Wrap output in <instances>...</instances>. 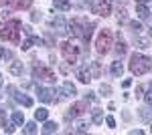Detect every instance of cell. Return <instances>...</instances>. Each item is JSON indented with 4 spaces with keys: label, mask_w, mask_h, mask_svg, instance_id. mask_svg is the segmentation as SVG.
<instances>
[{
    "label": "cell",
    "mask_w": 152,
    "mask_h": 135,
    "mask_svg": "<svg viewBox=\"0 0 152 135\" xmlns=\"http://www.w3.org/2000/svg\"><path fill=\"white\" fill-rule=\"evenodd\" d=\"M61 53L65 56V61L71 63V65H75V63L79 61V46L71 45V43H63V45H61Z\"/></svg>",
    "instance_id": "obj_4"
},
{
    "label": "cell",
    "mask_w": 152,
    "mask_h": 135,
    "mask_svg": "<svg viewBox=\"0 0 152 135\" xmlns=\"http://www.w3.org/2000/svg\"><path fill=\"white\" fill-rule=\"evenodd\" d=\"M20 28H23V24H20V20H8L6 22V26L0 30V36H2V40H8V43H18V32H20Z\"/></svg>",
    "instance_id": "obj_2"
},
{
    "label": "cell",
    "mask_w": 152,
    "mask_h": 135,
    "mask_svg": "<svg viewBox=\"0 0 152 135\" xmlns=\"http://www.w3.org/2000/svg\"><path fill=\"white\" fill-rule=\"evenodd\" d=\"M87 111V101H79V103H73L69 107V111H67V119H75V117H81L83 113Z\"/></svg>",
    "instance_id": "obj_8"
},
{
    "label": "cell",
    "mask_w": 152,
    "mask_h": 135,
    "mask_svg": "<svg viewBox=\"0 0 152 135\" xmlns=\"http://www.w3.org/2000/svg\"><path fill=\"white\" fill-rule=\"evenodd\" d=\"M126 51H128V48H126V43H124V40H122V36H120V34H118V43H116V53L120 56L122 55H126Z\"/></svg>",
    "instance_id": "obj_22"
},
{
    "label": "cell",
    "mask_w": 152,
    "mask_h": 135,
    "mask_svg": "<svg viewBox=\"0 0 152 135\" xmlns=\"http://www.w3.org/2000/svg\"><path fill=\"white\" fill-rule=\"evenodd\" d=\"M61 93H63L65 97H73V95L77 93V89H75V85H73V83L65 81V83H63V87H61Z\"/></svg>",
    "instance_id": "obj_14"
},
{
    "label": "cell",
    "mask_w": 152,
    "mask_h": 135,
    "mask_svg": "<svg viewBox=\"0 0 152 135\" xmlns=\"http://www.w3.org/2000/svg\"><path fill=\"white\" fill-rule=\"evenodd\" d=\"M33 79H39V81H55V73H53L49 67L37 65V67L33 69Z\"/></svg>",
    "instance_id": "obj_6"
},
{
    "label": "cell",
    "mask_w": 152,
    "mask_h": 135,
    "mask_svg": "<svg viewBox=\"0 0 152 135\" xmlns=\"http://www.w3.org/2000/svg\"><path fill=\"white\" fill-rule=\"evenodd\" d=\"M51 28H53L57 34L69 32V26H67V22H65V18H61V16H57V18H53V20H51Z\"/></svg>",
    "instance_id": "obj_9"
},
{
    "label": "cell",
    "mask_w": 152,
    "mask_h": 135,
    "mask_svg": "<svg viewBox=\"0 0 152 135\" xmlns=\"http://www.w3.org/2000/svg\"><path fill=\"white\" fill-rule=\"evenodd\" d=\"M37 95H39V99H41L43 103H53L55 101V99H53L55 93H53L51 89H47V87H37Z\"/></svg>",
    "instance_id": "obj_11"
},
{
    "label": "cell",
    "mask_w": 152,
    "mask_h": 135,
    "mask_svg": "<svg viewBox=\"0 0 152 135\" xmlns=\"http://www.w3.org/2000/svg\"><path fill=\"white\" fill-rule=\"evenodd\" d=\"M53 8H57V10H69L71 2L69 0H53Z\"/></svg>",
    "instance_id": "obj_20"
},
{
    "label": "cell",
    "mask_w": 152,
    "mask_h": 135,
    "mask_svg": "<svg viewBox=\"0 0 152 135\" xmlns=\"http://www.w3.org/2000/svg\"><path fill=\"white\" fill-rule=\"evenodd\" d=\"M130 28H132V30H134L136 34L142 32V24H140V22H136V20H134V22H130Z\"/></svg>",
    "instance_id": "obj_32"
},
{
    "label": "cell",
    "mask_w": 152,
    "mask_h": 135,
    "mask_svg": "<svg viewBox=\"0 0 152 135\" xmlns=\"http://www.w3.org/2000/svg\"><path fill=\"white\" fill-rule=\"evenodd\" d=\"M12 123L14 125H23L24 123V115L20 111H12Z\"/></svg>",
    "instance_id": "obj_26"
},
{
    "label": "cell",
    "mask_w": 152,
    "mask_h": 135,
    "mask_svg": "<svg viewBox=\"0 0 152 135\" xmlns=\"http://www.w3.org/2000/svg\"><path fill=\"white\" fill-rule=\"evenodd\" d=\"M31 20H33V22H39V20H41V12H33V14H31Z\"/></svg>",
    "instance_id": "obj_38"
},
{
    "label": "cell",
    "mask_w": 152,
    "mask_h": 135,
    "mask_svg": "<svg viewBox=\"0 0 152 135\" xmlns=\"http://www.w3.org/2000/svg\"><path fill=\"white\" fill-rule=\"evenodd\" d=\"M122 85H124V89H128L130 85H132V81H130V79H126V81H124V83H122Z\"/></svg>",
    "instance_id": "obj_41"
},
{
    "label": "cell",
    "mask_w": 152,
    "mask_h": 135,
    "mask_svg": "<svg viewBox=\"0 0 152 135\" xmlns=\"http://www.w3.org/2000/svg\"><path fill=\"white\" fill-rule=\"evenodd\" d=\"M112 75L114 77H122V73H124V67H122V63H112Z\"/></svg>",
    "instance_id": "obj_23"
},
{
    "label": "cell",
    "mask_w": 152,
    "mask_h": 135,
    "mask_svg": "<svg viewBox=\"0 0 152 135\" xmlns=\"http://www.w3.org/2000/svg\"><path fill=\"white\" fill-rule=\"evenodd\" d=\"M112 10V2L110 0H91V12L97 16H107Z\"/></svg>",
    "instance_id": "obj_5"
},
{
    "label": "cell",
    "mask_w": 152,
    "mask_h": 135,
    "mask_svg": "<svg viewBox=\"0 0 152 135\" xmlns=\"http://www.w3.org/2000/svg\"><path fill=\"white\" fill-rule=\"evenodd\" d=\"M148 34H150V36H152V26H150V30H148Z\"/></svg>",
    "instance_id": "obj_44"
},
{
    "label": "cell",
    "mask_w": 152,
    "mask_h": 135,
    "mask_svg": "<svg viewBox=\"0 0 152 135\" xmlns=\"http://www.w3.org/2000/svg\"><path fill=\"white\" fill-rule=\"evenodd\" d=\"M8 71H10L12 75L20 77V75H23V63H20V61H12V63H10V67H8Z\"/></svg>",
    "instance_id": "obj_19"
},
{
    "label": "cell",
    "mask_w": 152,
    "mask_h": 135,
    "mask_svg": "<svg viewBox=\"0 0 152 135\" xmlns=\"http://www.w3.org/2000/svg\"><path fill=\"white\" fill-rule=\"evenodd\" d=\"M99 93H102V95H110V93H112V87L102 83V87H99Z\"/></svg>",
    "instance_id": "obj_33"
},
{
    "label": "cell",
    "mask_w": 152,
    "mask_h": 135,
    "mask_svg": "<svg viewBox=\"0 0 152 135\" xmlns=\"http://www.w3.org/2000/svg\"><path fill=\"white\" fill-rule=\"evenodd\" d=\"M4 55H6V53H4V46H0V58H2Z\"/></svg>",
    "instance_id": "obj_42"
},
{
    "label": "cell",
    "mask_w": 152,
    "mask_h": 135,
    "mask_svg": "<svg viewBox=\"0 0 152 135\" xmlns=\"http://www.w3.org/2000/svg\"><path fill=\"white\" fill-rule=\"evenodd\" d=\"M61 73L67 75V73H69V67H67V65H61Z\"/></svg>",
    "instance_id": "obj_40"
},
{
    "label": "cell",
    "mask_w": 152,
    "mask_h": 135,
    "mask_svg": "<svg viewBox=\"0 0 152 135\" xmlns=\"http://www.w3.org/2000/svg\"><path fill=\"white\" fill-rule=\"evenodd\" d=\"M33 45H39V46H41V45H43V40H41L39 36H33V34H31V36H28V38L23 43V51H28Z\"/></svg>",
    "instance_id": "obj_15"
},
{
    "label": "cell",
    "mask_w": 152,
    "mask_h": 135,
    "mask_svg": "<svg viewBox=\"0 0 152 135\" xmlns=\"http://www.w3.org/2000/svg\"><path fill=\"white\" fill-rule=\"evenodd\" d=\"M95 26V22H85V20H83V40H85V43H89V38H91V28H94Z\"/></svg>",
    "instance_id": "obj_18"
},
{
    "label": "cell",
    "mask_w": 152,
    "mask_h": 135,
    "mask_svg": "<svg viewBox=\"0 0 152 135\" xmlns=\"http://www.w3.org/2000/svg\"><path fill=\"white\" fill-rule=\"evenodd\" d=\"M47 117H49V111H47V109H43V107L35 111V119H37V121H47Z\"/></svg>",
    "instance_id": "obj_24"
},
{
    "label": "cell",
    "mask_w": 152,
    "mask_h": 135,
    "mask_svg": "<svg viewBox=\"0 0 152 135\" xmlns=\"http://www.w3.org/2000/svg\"><path fill=\"white\" fill-rule=\"evenodd\" d=\"M4 131L6 133H14V123H4Z\"/></svg>",
    "instance_id": "obj_36"
},
{
    "label": "cell",
    "mask_w": 152,
    "mask_h": 135,
    "mask_svg": "<svg viewBox=\"0 0 152 135\" xmlns=\"http://www.w3.org/2000/svg\"><path fill=\"white\" fill-rule=\"evenodd\" d=\"M57 131V123H53V121H47L45 123V127H43V133H55Z\"/></svg>",
    "instance_id": "obj_29"
},
{
    "label": "cell",
    "mask_w": 152,
    "mask_h": 135,
    "mask_svg": "<svg viewBox=\"0 0 152 135\" xmlns=\"http://www.w3.org/2000/svg\"><path fill=\"white\" fill-rule=\"evenodd\" d=\"M152 69V61L148 56L140 55V53H134L132 58H130V71H132V75H136V77H140L144 73H148Z\"/></svg>",
    "instance_id": "obj_1"
},
{
    "label": "cell",
    "mask_w": 152,
    "mask_h": 135,
    "mask_svg": "<svg viewBox=\"0 0 152 135\" xmlns=\"http://www.w3.org/2000/svg\"><path fill=\"white\" fill-rule=\"evenodd\" d=\"M20 8V0H0V10L4 12H12V10H18Z\"/></svg>",
    "instance_id": "obj_10"
},
{
    "label": "cell",
    "mask_w": 152,
    "mask_h": 135,
    "mask_svg": "<svg viewBox=\"0 0 152 135\" xmlns=\"http://www.w3.org/2000/svg\"><path fill=\"white\" fill-rule=\"evenodd\" d=\"M112 43H114V36H112V32H110L107 28L99 30V34H97V40H95L97 53H99V55H105V53H110V48H112Z\"/></svg>",
    "instance_id": "obj_3"
},
{
    "label": "cell",
    "mask_w": 152,
    "mask_h": 135,
    "mask_svg": "<svg viewBox=\"0 0 152 135\" xmlns=\"http://www.w3.org/2000/svg\"><path fill=\"white\" fill-rule=\"evenodd\" d=\"M69 32L73 34V36H79V38H81V36H83V20H79V18L71 20V24H69Z\"/></svg>",
    "instance_id": "obj_12"
},
{
    "label": "cell",
    "mask_w": 152,
    "mask_h": 135,
    "mask_svg": "<svg viewBox=\"0 0 152 135\" xmlns=\"http://www.w3.org/2000/svg\"><path fill=\"white\" fill-rule=\"evenodd\" d=\"M87 67H89V73H91L94 79H97V77L102 75V67H99V63H87Z\"/></svg>",
    "instance_id": "obj_21"
},
{
    "label": "cell",
    "mask_w": 152,
    "mask_h": 135,
    "mask_svg": "<svg viewBox=\"0 0 152 135\" xmlns=\"http://www.w3.org/2000/svg\"><path fill=\"white\" fill-rule=\"evenodd\" d=\"M138 115H140L142 121L150 123V121H152V109H150V105H148V107H142V109H138Z\"/></svg>",
    "instance_id": "obj_17"
},
{
    "label": "cell",
    "mask_w": 152,
    "mask_h": 135,
    "mask_svg": "<svg viewBox=\"0 0 152 135\" xmlns=\"http://www.w3.org/2000/svg\"><path fill=\"white\" fill-rule=\"evenodd\" d=\"M136 14L144 20V18H148V16H150V10H148V6H146L144 2H138V4H136Z\"/></svg>",
    "instance_id": "obj_16"
},
{
    "label": "cell",
    "mask_w": 152,
    "mask_h": 135,
    "mask_svg": "<svg viewBox=\"0 0 152 135\" xmlns=\"http://www.w3.org/2000/svg\"><path fill=\"white\" fill-rule=\"evenodd\" d=\"M142 93H144V87H142V85H138V87H136V97H144Z\"/></svg>",
    "instance_id": "obj_39"
},
{
    "label": "cell",
    "mask_w": 152,
    "mask_h": 135,
    "mask_svg": "<svg viewBox=\"0 0 152 135\" xmlns=\"http://www.w3.org/2000/svg\"><path fill=\"white\" fill-rule=\"evenodd\" d=\"M24 133H28V135L37 133V123H35V121H28V123L24 125Z\"/></svg>",
    "instance_id": "obj_30"
},
{
    "label": "cell",
    "mask_w": 152,
    "mask_h": 135,
    "mask_svg": "<svg viewBox=\"0 0 152 135\" xmlns=\"http://www.w3.org/2000/svg\"><path fill=\"white\" fill-rule=\"evenodd\" d=\"M87 129H89V123H85V121L77 123V133H87Z\"/></svg>",
    "instance_id": "obj_31"
},
{
    "label": "cell",
    "mask_w": 152,
    "mask_h": 135,
    "mask_svg": "<svg viewBox=\"0 0 152 135\" xmlns=\"http://www.w3.org/2000/svg\"><path fill=\"white\" fill-rule=\"evenodd\" d=\"M0 85H2V73H0Z\"/></svg>",
    "instance_id": "obj_46"
},
{
    "label": "cell",
    "mask_w": 152,
    "mask_h": 135,
    "mask_svg": "<svg viewBox=\"0 0 152 135\" xmlns=\"http://www.w3.org/2000/svg\"><path fill=\"white\" fill-rule=\"evenodd\" d=\"M136 2H148V0H136Z\"/></svg>",
    "instance_id": "obj_45"
},
{
    "label": "cell",
    "mask_w": 152,
    "mask_h": 135,
    "mask_svg": "<svg viewBox=\"0 0 152 135\" xmlns=\"http://www.w3.org/2000/svg\"><path fill=\"white\" fill-rule=\"evenodd\" d=\"M77 79L81 81V83H89V81L94 79V77H91V73H89V67H87V65H85L83 69H77Z\"/></svg>",
    "instance_id": "obj_13"
},
{
    "label": "cell",
    "mask_w": 152,
    "mask_h": 135,
    "mask_svg": "<svg viewBox=\"0 0 152 135\" xmlns=\"http://www.w3.org/2000/svg\"><path fill=\"white\" fill-rule=\"evenodd\" d=\"M105 125H107V127H116V119H114L112 115H107V117H105Z\"/></svg>",
    "instance_id": "obj_35"
},
{
    "label": "cell",
    "mask_w": 152,
    "mask_h": 135,
    "mask_svg": "<svg viewBox=\"0 0 152 135\" xmlns=\"http://www.w3.org/2000/svg\"><path fill=\"white\" fill-rule=\"evenodd\" d=\"M91 115H94V123H104V111H102V109H94V111H91Z\"/></svg>",
    "instance_id": "obj_28"
},
{
    "label": "cell",
    "mask_w": 152,
    "mask_h": 135,
    "mask_svg": "<svg viewBox=\"0 0 152 135\" xmlns=\"http://www.w3.org/2000/svg\"><path fill=\"white\" fill-rule=\"evenodd\" d=\"M6 93L10 95L14 101L23 103L24 107H33V99H31V97H26V95H20V93H18V89H16L14 85H8V87H6Z\"/></svg>",
    "instance_id": "obj_7"
},
{
    "label": "cell",
    "mask_w": 152,
    "mask_h": 135,
    "mask_svg": "<svg viewBox=\"0 0 152 135\" xmlns=\"http://www.w3.org/2000/svg\"><path fill=\"white\" fill-rule=\"evenodd\" d=\"M134 40H136V46H138V48H148V46H150V40L144 38V36H136Z\"/></svg>",
    "instance_id": "obj_27"
},
{
    "label": "cell",
    "mask_w": 152,
    "mask_h": 135,
    "mask_svg": "<svg viewBox=\"0 0 152 135\" xmlns=\"http://www.w3.org/2000/svg\"><path fill=\"white\" fill-rule=\"evenodd\" d=\"M118 20H120V22H126V20H128V10H126V6H118Z\"/></svg>",
    "instance_id": "obj_25"
},
{
    "label": "cell",
    "mask_w": 152,
    "mask_h": 135,
    "mask_svg": "<svg viewBox=\"0 0 152 135\" xmlns=\"http://www.w3.org/2000/svg\"><path fill=\"white\" fill-rule=\"evenodd\" d=\"M85 99H87V101H97V97H95V93H94V91L85 93Z\"/></svg>",
    "instance_id": "obj_37"
},
{
    "label": "cell",
    "mask_w": 152,
    "mask_h": 135,
    "mask_svg": "<svg viewBox=\"0 0 152 135\" xmlns=\"http://www.w3.org/2000/svg\"><path fill=\"white\" fill-rule=\"evenodd\" d=\"M144 101H146V105H150V107H152V87L148 89V93L144 95Z\"/></svg>",
    "instance_id": "obj_34"
},
{
    "label": "cell",
    "mask_w": 152,
    "mask_h": 135,
    "mask_svg": "<svg viewBox=\"0 0 152 135\" xmlns=\"http://www.w3.org/2000/svg\"><path fill=\"white\" fill-rule=\"evenodd\" d=\"M150 131H152V125H150Z\"/></svg>",
    "instance_id": "obj_47"
},
{
    "label": "cell",
    "mask_w": 152,
    "mask_h": 135,
    "mask_svg": "<svg viewBox=\"0 0 152 135\" xmlns=\"http://www.w3.org/2000/svg\"><path fill=\"white\" fill-rule=\"evenodd\" d=\"M4 113H6V111H4V107H0V119L4 117Z\"/></svg>",
    "instance_id": "obj_43"
}]
</instances>
